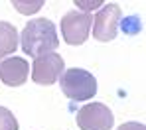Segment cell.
I'll list each match as a JSON object with an SVG mask.
<instances>
[{
    "instance_id": "cell-6",
    "label": "cell",
    "mask_w": 146,
    "mask_h": 130,
    "mask_svg": "<svg viewBox=\"0 0 146 130\" xmlns=\"http://www.w3.org/2000/svg\"><path fill=\"white\" fill-rule=\"evenodd\" d=\"M122 18V10L119 4L111 2V4H103V8L99 10L93 18V36L99 42H111L115 40L119 24Z\"/></svg>"
},
{
    "instance_id": "cell-2",
    "label": "cell",
    "mask_w": 146,
    "mask_h": 130,
    "mask_svg": "<svg viewBox=\"0 0 146 130\" xmlns=\"http://www.w3.org/2000/svg\"><path fill=\"white\" fill-rule=\"evenodd\" d=\"M59 85H61L63 95L71 101H77V103L91 101L97 95V79L89 71L79 69V67L65 69L63 75L59 77Z\"/></svg>"
},
{
    "instance_id": "cell-8",
    "label": "cell",
    "mask_w": 146,
    "mask_h": 130,
    "mask_svg": "<svg viewBox=\"0 0 146 130\" xmlns=\"http://www.w3.org/2000/svg\"><path fill=\"white\" fill-rule=\"evenodd\" d=\"M18 49V30L10 22H0V59Z\"/></svg>"
},
{
    "instance_id": "cell-1",
    "label": "cell",
    "mask_w": 146,
    "mask_h": 130,
    "mask_svg": "<svg viewBox=\"0 0 146 130\" xmlns=\"http://www.w3.org/2000/svg\"><path fill=\"white\" fill-rule=\"evenodd\" d=\"M18 40H22L24 53L32 55V57L53 53L59 48V38H57L55 24L48 18H36V20L28 22Z\"/></svg>"
},
{
    "instance_id": "cell-7",
    "label": "cell",
    "mask_w": 146,
    "mask_h": 130,
    "mask_svg": "<svg viewBox=\"0 0 146 130\" xmlns=\"http://www.w3.org/2000/svg\"><path fill=\"white\" fill-rule=\"evenodd\" d=\"M28 61L24 57H6L0 61V81L6 87H22L28 81Z\"/></svg>"
},
{
    "instance_id": "cell-4",
    "label": "cell",
    "mask_w": 146,
    "mask_h": 130,
    "mask_svg": "<svg viewBox=\"0 0 146 130\" xmlns=\"http://www.w3.org/2000/svg\"><path fill=\"white\" fill-rule=\"evenodd\" d=\"M65 71V61L59 53H46L34 57L32 63V81L38 85H53Z\"/></svg>"
},
{
    "instance_id": "cell-3",
    "label": "cell",
    "mask_w": 146,
    "mask_h": 130,
    "mask_svg": "<svg viewBox=\"0 0 146 130\" xmlns=\"http://www.w3.org/2000/svg\"><path fill=\"white\" fill-rule=\"evenodd\" d=\"M91 24H93V16L87 12H79L71 10L61 18V36L65 40V44L69 46H81L87 42L89 34H91Z\"/></svg>"
},
{
    "instance_id": "cell-11",
    "label": "cell",
    "mask_w": 146,
    "mask_h": 130,
    "mask_svg": "<svg viewBox=\"0 0 146 130\" xmlns=\"http://www.w3.org/2000/svg\"><path fill=\"white\" fill-rule=\"evenodd\" d=\"M117 130H146V126L142 122H124Z\"/></svg>"
},
{
    "instance_id": "cell-5",
    "label": "cell",
    "mask_w": 146,
    "mask_h": 130,
    "mask_svg": "<svg viewBox=\"0 0 146 130\" xmlns=\"http://www.w3.org/2000/svg\"><path fill=\"white\" fill-rule=\"evenodd\" d=\"M113 124V110L103 103H89L77 110V126L81 130H111Z\"/></svg>"
},
{
    "instance_id": "cell-9",
    "label": "cell",
    "mask_w": 146,
    "mask_h": 130,
    "mask_svg": "<svg viewBox=\"0 0 146 130\" xmlns=\"http://www.w3.org/2000/svg\"><path fill=\"white\" fill-rule=\"evenodd\" d=\"M0 130H18V120L6 106H0Z\"/></svg>"
},
{
    "instance_id": "cell-10",
    "label": "cell",
    "mask_w": 146,
    "mask_h": 130,
    "mask_svg": "<svg viewBox=\"0 0 146 130\" xmlns=\"http://www.w3.org/2000/svg\"><path fill=\"white\" fill-rule=\"evenodd\" d=\"M12 4L18 8L20 14H34L44 6V0H38V2H18V0H14Z\"/></svg>"
}]
</instances>
